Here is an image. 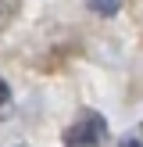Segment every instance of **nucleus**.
Returning <instances> with one entry per match:
<instances>
[{
	"mask_svg": "<svg viewBox=\"0 0 143 147\" xmlns=\"http://www.w3.org/2000/svg\"><path fill=\"white\" fill-rule=\"evenodd\" d=\"M107 140V119L100 111H82L64 129V147H100Z\"/></svg>",
	"mask_w": 143,
	"mask_h": 147,
	"instance_id": "obj_1",
	"label": "nucleus"
},
{
	"mask_svg": "<svg viewBox=\"0 0 143 147\" xmlns=\"http://www.w3.org/2000/svg\"><path fill=\"white\" fill-rule=\"evenodd\" d=\"M86 7L93 14H100V18H111V14L122 11V0H86Z\"/></svg>",
	"mask_w": 143,
	"mask_h": 147,
	"instance_id": "obj_2",
	"label": "nucleus"
},
{
	"mask_svg": "<svg viewBox=\"0 0 143 147\" xmlns=\"http://www.w3.org/2000/svg\"><path fill=\"white\" fill-rule=\"evenodd\" d=\"M11 111H14V93H11V86H7V79L0 76V119H7Z\"/></svg>",
	"mask_w": 143,
	"mask_h": 147,
	"instance_id": "obj_3",
	"label": "nucleus"
},
{
	"mask_svg": "<svg viewBox=\"0 0 143 147\" xmlns=\"http://www.w3.org/2000/svg\"><path fill=\"white\" fill-rule=\"evenodd\" d=\"M14 14H18V0H0V29L11 25Z\"/></svg>",
	"mask_w": 143,
	"mask_h": 147,
	"instance_id": "obj_4",
	"label": "nucleus"
},
{
	"mask_svg": "<svg viewBox=\"0 0 143 147\" xmlns=\"http://www.w3.org/2000/svg\"><path fill=\"white\" fill-rule=\"evenodd\" d=\"M118 147H143V140H140V136H129V140H122Z\"/></svg>",
	"mask_w": 143,
	"mask_h": 147,
	"instance_id": "obj_5",
	"label": "nucleus"
}]
</instances>
